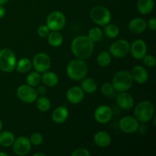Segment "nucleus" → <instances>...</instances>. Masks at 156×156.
<instances>
[{
  "label": "nucleus",
  "instance_id": "f257e3e1",
  "mask_svg": "<svg viewBox=\"0 0 156 156\" xmlns=\"http://www.w3.org/2000/svg\"><path fill=\"white\" fill-rule=\"evenodd\" d=\"M94 42L88 36L79 35L73 39L71 50L76 58L86 59L91 56L94 51Z\"/></svg>",
  "mask_w": 156,
  "mask_h": 156
},
{
  "label": "nucleus",
  "instance_id": "f03ea898",
  "mask_svg": "<svg viewBox=\"0 0 156 156\" xmlns=\"http://www.w3.org/2000/svg\"><path fill=\"white\" fill-rule=\"evenodd\" d=\"M88 66L85 59H72L66 66V74L70 79L74 81H80L88 74Z\"/></svg>",
  "mask_w": 156,
  "mask_h": 156
},
{
  "label": "nucleus",
  "instance_id": "7ed1b4c3",
  "mask_svg": "<svg viewBox=\"0 0 156 156\" xmlns=\"http://www.w3.org/2000/svg\"><path fill=\"white\" fill-rule=\"evenodd\" d=\"M112 85L114 90L119 92L127 91L133 85V79L130 72L127 70H120L114 75Z\"/></svg>",
  "mask_w": 156,
  "mask_h": 156
},
{
  "label": "nucleus",
  "instance_id": "20e7f679",
  "mask_svg": "<svg viewBox=\"0 0 156 156\" xmlns=\"http://www.w3.org/2000/svg\"><path fill=\"white\" fill-rule=\"evenodd\" d=\"M155 105L150 101H140L134 109V115L139 122L147 123L155 115Z\"/></svg>",
  "mask_w": 156,
  "mask_h": 156
},
{
  "label": "nucleus",
  "instance_id": "39448f33",
  "mask_svg": "<svg viewBox=\"0 0 156 156\" xmlns=\"http://www.w3.org/2000/svg\"><path fill=\"white\" fill-rule=\"evenodd\" d=\"M90 18L94 24L99 26H105L111 21V12L105 6L97 5L91 9Z\"/></svg>",
  "mask_w": 156,
  "mask_h": 156
},
{
  "label": "nucleus",
  "instance_id": "423d86ee",
  "mask_svg": "<svg viewBox=\"0 0 156 156\" xmlns=\"http://www.w3.org/2000/svg\"><path fill=\"white\" fill-rule=\"evenodd\" d=\"M16 56L9 48L0 50V69L4 73H12L16 67Z\"/></svg>",
  "mask_w": 156,
  "mask_h": 156
},
{
  "label": "nucleus",
  "instance_id": "0eeeda50",
  "mask_svg": "<svg viewBox=\"0 0 156 156\" xmlns=\"http://www.w3.org/2000/svg\"><path fill=\"white\" fill-rule=\"evenodd\" d=\"M66 18L62 12L59 11H54L49 14L46 20V24L50 30H62L66 25Z\"/></svg>",
  "mask_w": 156,
  "mask_h": 156
},
{
  "label": "nucleus",
  "instance_id": "6e6552de",
  "mask_svg": "<svg viewBox=\"0 0 156 156\" xmlns=\"http://www.w3.org/2000/svg\"><path fill=\"white\" fill-rule=\"evenodd\" d=\"M16 94L20 101L26 104L34 103L38 97V94L34 87L28 85H20L17 89Z\"/></svg>",
  "mask_w": 156,
  "mask_h": 156
},
{
  "label": "nucleus",
  "instance_id": "1a4fd4ad",
  "mask_svg": "<svg viewBox=\"0 0 156 156\" xmlns=\"http://www.w3.org/2000/svg\"><path fill=\"white\" fill-rule=\"evenodd\" d=\"M130 44L126 40L120 39L114 41L109 48V53L115 58H123L129 53Z\"/></svg>",
  "mask_w": 156,
  "mask_h": 156
},
{
  "label": "nucleus",
  "instance_id": "9d476101",
  "mask_svg": "<svg viewBox=\"0 0 156 156\" xmlns=\"http://www.w3.org/2000/svg\"><path fill=\"white\" fill-rule=\"evenodd\" d=\"M32 62V66L34 68L35 71L40 73L49 70L51 66V59L45 53H38L34 55Z\"/></svg>",
  "mask_w": 156,
  "mask_h": 156
},
{
  "label": "nucleus",
  "instance_id": "9b49d317",
  "mask_svg": "<svg viewBox=\"0 0 156 156\" xmlns=\"http://www.w3.org/2000/svg\"><path fill=\"white\" fill-rule=\"evenodd\" d=\"M12 146L14 153L18 156L27 155L31 149V143L27 136H19L15 139Z\"/></svg>",
  "mask_w": 156,
  "mask_h": 156
},
{
  "label": "nucleus",
  "instance_id": "f8f14e48",
  "mask_svg": "<svg viewBox=\"0 0 156 156\" xmlns=\"http://www.w3.org/2000/svg\"><path fill=\"white\" fill-rule=\"evenodd\" d=\"M140 126L138 120L135 117L126 116L120 119L119 122V127L122 132L127 134L134 133L136 132Z\"/></svg>",
  "mask_w": 156,
  "mask_h": 156
},
{
  "label": "nucleus",
  "instance_id": "ddd939ff",
  "mask_svg": "<svg viewBox=\"0 0 156 156\" xmlns=\"http://www.w3.org/2000/svg\"><path fill=\"white\" fill-rule=\"evenodd\" d=\"M94 117L99 123H108L113 117V111L108 105H100L94 112Z\"/></svg>",
  "mask_w": 156,
  "mask_h": 156
},
{
  "label": "nucleus",
  "instance_id": "4468645a",
  "mask_svg": "<svg viewBox=\"0 0 156 156\" xmlns=\"http://www.w3.org/2000/svg\"><path fill=\"white\" fill-rule=\"evenodd\" d=\"M129 53L136 59H143L147 53V46L142 39H136L130 44Z\"/></svg>",
  "mask_w": 156,
  "mask_h": 156
},
{
  "label": "nucleus",
  "instance_id": "2eb2a0df",
  "mask_svg": "<svg viewBox=\"0 0 156 156\" xmlns=\"http://www.w3.org/2000/svg\"><path fill=\"white\" fill-rule=\"evenodd\" d=\"M85 92L81 87L73 86L68 89L66 92V98L69 103L78 105L83 101Z\"/></svg>",
  "mask_w": 156,
  "mask_h": 156
},
{
  "label": "nucleus",
  "instance_id": "dca6fc26",
  "mask_svg": "<svg viewBox=\"0 0 156 156\" xmlns=\"http://www.w3.org/2000/svg\"><path fill=\"white\" fill-rule=\"evenodd\" d=\"M117 103L121 109L129 111L134 107V98L129 93L123 91L117 95Z\"/></svg>",
  "mask_w": 156,
  "mask_h": 156
},
{
  "label": "nucleus",
  "instance_id": "f3484780",
  "mask_svg": "<svg viewBox=\"0 0 156 156\" xmlns=\"http://www.w3.org/2000/svg\"><path fill=\"white\" fill-rule=\"evenodd\" d=\"M132 77L133 81L139 84H144L149 79V73L142 66H136L132 70Z\"/></svg>",
  "mask_w": 156,
  "mask_h": 156
},
{
  "label": "nucleus",
  "instance_id": "a211bd4d",
  "mask_svg": "<svg viewBox=\"0 0 156 156\" xmlns=\"http://www.w3.org/2000/svg\"><path fill=\"white\" fill-rule=\"evenodd\" d=\"M129 31L132 32L133 34H141L146 30V27H147V24L146 21L144 19L141 18H136L131 20L129 23Z\"/></svg>",
  "mask_w": 156,
  "mask_h": 156
},
{
  "label": "nucleus",
  "instance_id": "6ab92c4d",
  "mask_svg": "<svg viewBox=\"0 0 156 156\" xmlns=\"http://www.w3.org/2000/svg\"><path fill=\"white\" fill-rule=\"evenodd\" d=\"M94 143L100 148H106L111 143V136L106 131H98L94 136Z\"/></svg>",
  "mask_w": 156,
  "mask_h": 156
},
{
  "label": "nucleus",
  "instance_id": "aec40b11",
  "mask_svg": "<svg viewBox=\"0 0 156 156\" xmlns=\"http://www.w3.org/2000/svg\"><path fill=\"white\" fill-rule=\"evenodd\" d=\"M69 117V111L65 107H58L52 114V120L56 123H63Z\"/></svg>",
  "mask_w": 156,
  "mask_h": 156
},
{
  "label": "nucleus",
  "instance_id": "412c9836",
  "mask_svg": "<svg viewBox=\"0 0 156 156\" xmlns=\"http://www.w3.org/2000/svg\"><path fill=\"white\" fill-rule=\"evenodd\" d=\"M41 82L47 87H54L59 82V77L55 73L47 70L43 73V76H41Z\"/></svg>",
  "mask_w": 156,
  "mask_h": 156
},
{
  "label": "nucleus",
  "instance_id": "4be33fe9",
  "mask_svg": "<svg viewBox=\"0 0 156 156\" xmlns=\"http://www.w3.org/2000/svg\"><path fill=\"white\" fill-rule=\"evenodd\" d=\"M81 88L84 92L88 94H92L95 92L98 88V84L96 81L92 78H84L82 79L81 82Z\"/></svg>",
  "mask_w": 156,
  "mask_h": 156
},
{
  "label": "nucleus",
  "instance_id": "5701e85b",
  "mask_svg": "<svg viewBox=\"0 0 156 156\" xmlns=\"http://www.w3.org/2000/svg\"><path fill=\"white\" fill-rule=\"evenodd\" d=\"M154 5V0H138L137 2V9L143 15L151 13L153 10Z\"/></svg>",
  "mask_w": 156,
  "mask_h": 156
},
{
  "label": "nucleus",
  "instance_id": "b1692460",
  "mask_svg": "<svg viewBox=\"0 0 156 156\" xmlns=\"http://www.w3.org/2000/svg\"><path fill=\"white\" fill-rule=\"evenodd\" d=\"M47 37L49 44L53 47H59L63 42V36L58 30H51Z\"/></svg>",
  "mask_w": 156,
  "mask_h": 156
},
{
  "label": "nucleus",
  "instance_id": "393cba45",
  "mask_svg": "<svg viewBox=\"0 0 156 156\" xmlns=\"http://www.w3.org/2000/svg\"><path fill=\"white\" fill-rule=\"evenodd\" d=\"M15 140V135L11 131L0 132V146L3 147H10L12 146Z\"/></svg>",
  "mask_w": 156,
  "mask_h": 156
},
{
  "label": "nucleus",
  "instance_id": "a878e982",
  "mask_svg": "<svg viewBox=\"0 0 156 156\" xmlns=\"http://www.w3.org/2000/svg\"><path fill=\"white\" fill-rule=\"evenodd\" d=\"M32 68V62L28 59V58H22L19 59L16 63L17 71L20 73H27L30 71Z\"/></svg>",
  "mask_w": 156,
  "mask_h": 156
},
{
  "label": "nucleus",
  "instance_id": "bb28decb",
  "mask_svg": "<svg viewBox=\"0 0 156 156\" xmlns=\"http://www.w3.org/2000/svg\"><path fill=\"white\" fill-rule=\"evenodd\" d=\"M35 101H36L37 108L41 112H47L51 108L50 100L45 96H41L39 98H37Z\"/></svg>",
  "mask_w": 156,
  "mask_h": 156
},
{
  "label": "nucleus",
  "instance_id": "cd10ccee",
  "mask_svg": "<svg viewBox=\"0 0 156 156\" xmlns=\"http://www.w3.org/2000/svg\"><path fill=\"white\" fill-rule=\"evenodd\" d=\"M112 58L111 55L109 52L108 51H102L98 55L97 62L100 66L107 67L111 64Z\"/></svg>",
  "mask_w": 156,
  "mask_h": 156
},
{
  "label": "nucleus",
  "instance_id": "c85d7f7f",
  "mask_svg": "<svg viewBox=\"0 0 156 156\" xmlns=\"http://www.w3.org/2000/svg\"><path fill=\"white\" fill-rule=\"evenodd\" d=\"M41 82V76L40 73L34 71L31 72L27 75L26 78V82L27 85H30L31 87H36L39 85V84Z\"/></svg>",
  "mask_w": 156,
  "mask_h": 156
},
{
  "label": "nucleus",
  "instance_id": "c756f323",
  "mask_svg": "<svg viewBox=\"0 0 156 156\" xmlns=\"http://www.w3.org/2000/svg\"><path fill=\"white\" fill-rule=\"evenodd\" d=\"M105 34L110 38H115L120 34V28L114 24H108L105 26Z\"/></svg>",
  "mask_w": 156,
  "mask_h": 156
},
{
  "label": "nucleus",
  "instance_id": "7c9ffc66",
  "mask_svg": "<svg viewBox=\"0 0 156 156\" xmlns=\"http://www.w3.org/2000/svg\"><path fill=\"white\" fill-rule=\"evenodd\" d=\"M88 37L92 42H98V41L101 40L102 37H103V33H102L101 29L98 27H92L88 31Z\"/></svg>",
  "mask_w": 156,
  "mask_h": 156
},
{
  "label": "nucleus",
  "instance_id": "2f4dec72",
  "mask_svg": "<svg viewBox=\"0 0 156 156\" xmlns=\"http://www.w3.org/2000/svg\"><path fill=\"white\" fill-rule=\"evenodd\" d=\"M29 140H30V143H31V146H41L43 143V142H44V137H43L42 134L36 132L31 134Z\"/></svg>",
  "mask_w": 156,
  "mask_h": 156
},
{
  "label": "nucleus",
  "instance_id": "473e14b6",
  "mask_svg": "<svg viewBox=\"0 0 156 156\" xmlns=\"http://www.w3.org/2000/svg\"><path fill=\"white\" fill-rule=\"evenodd\" d=\"M114 91V88L113 87L112 83H110V82H105V83H104L102 85L101 88V91L105 96H109L113 94Z\"/></svg>",
  "mask_w": 156,
  "mask_h": 156
},
{
  "label": "nucleus",
  "instance_id": "72a5a7b5",
  "mask_svg": "<svg viewBox=\"0 0 156 156\" xmlns=\"http://www.w3.org/2000/svg\"><path fill=\"white\" fill-rule=\"evenodd\" d=\"M143 63L147 67H153L155 66L156 59L153 55H146L143 57Z\"/></svg>",
  "mask_w": 156,
  "mask_h": 156
},
{
  "label": "nucleus",
  "instance_id": "f704fd0d",
  "mask_svg": "<svg viewBox=\"0 0 156 156\" xmlns=\"http://www.w3.org/2000/svg\"><path fill=\"white\" fill-rule=\"evenodd\" d=\"M50 30L47 24H42L39 26L37 28V34L41 37H47L48 34H50Z\"/></svg>",
  "mask_w": 156,
  "mask_h": 156
},
{
  "label": "nucleus",
  "instance_id": "c9c22d12",
  "mask_svg": "<svg viewBox=\"0 0 156 156\" xmlns=\"http://www.w3.org/2000/svg\"><path fill=\"white\" fill-rule=\"evenodd\" d=\"M73 156H90L91 153L89 151L85 148H79L74 150L72 153Z\"/></svg>",
  "mask_w": 156,
  "mask_h": 156
},
{
  "label": "nucleus",
  "instance_id": "e433bc0d",
  "mask_svg": "<svg viewBox=\"0 0 156 156\" xmlns=\"http://www.w3.org/2000/svg\"><path fill=\"white\" fill-rule=\"evenodd\" d=\"M146 24H147L148 27L150 28V30H153V31L156 30V19L155 18H150Z\"/></svg>",
  "mask_w": 156,
  "mask_h": 156
},
{
  "label": "nucleus",
  "instance_id": "4c0bfd02",
  "mask_svg": "<svg viewBox=\"0 0 156 156\" xmlns=\"http://www.w3.org/2000/svg\"><path fill=\"white\" fill-rule=\"evenodd\" d=\"M37 90V92L38 95L41 94V95H44V94L47 93V88L45 86H39Z\"/></svg>",
  "mask_w": 156,
  "mask_h": 156
},
{
  "label": "nucleus",
  "instance_id": "58836bf2",
  "mask_svg": "<svg viewBox=\"0 0 156 156\" xmlns=\"http://www.w3.org/2000/svg\"><path fill=\"white\" fill-rule=\"evenodd\" d=\"M6 10L5 8L3 6V5H0V18H2L5 15Z\"/></svg>",
  "mask_w": 156,
  "mask_h": 156
},
{
  "label": "nucleus",
  "instance_id": "ea45409f",
  "mask_svg": "<svg viewBox=\"0 0 156 156\" xmlns=\"http://www.w3.org/2000/svg\"><path fill=\"white\" fill-rule=\"evenodd\" d=\"M46 155L44 153H41V152H38V153H35L34 156H45Z\"/></svg>",
  "mask_w": 156,
  "mask_h": 156
},
{
  "label": "nucleus",
  "instance_id": "a19ab883",
  "mask_svg": "<svg viewBox=\"0 0 156 156\" xmlns=\"http://www.w3.org/2000/svg\"><path fill=\"white\" fill-rule=\"evenodd\" d=\"M9 0H0V5H4L6 2H8Z\"/></svg>",
  "mask_w": 156,
  "mask_h": 156
},
{
  "label": "nucleus",
  "instance_id": "79ce46f5",
  "mask_svg": "<svg viewBox=\"0 0 156 156\" xmlns=\"http://www.w3.org/2000/svg\"><path fill=\"white\" fill-rule=\"evenodd\" d=\"M2 127H3V124H2V121L1 120V119H0V132L2 131Z\"/></svg>",
  "mask_w": 156,
  "mask_h": 156
},
{
  "label": "nucleus",
  "instance_id": "37998d69",
  "mask_svg": "<svg viewBox=\"0 0 156 156\" xmlns=\"http://www.w3.org/2000/svg\"><path fill=\"white\" fill-rule=\"evenodd\" d=\"M0 156H8V154L5 153V152H0Z\"/></svg>",
  "mask_w": 156,
  "mask_h": 156
}]
</instances>
